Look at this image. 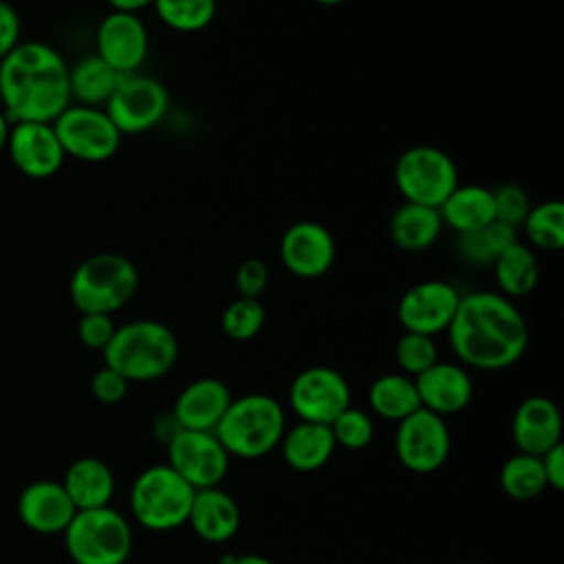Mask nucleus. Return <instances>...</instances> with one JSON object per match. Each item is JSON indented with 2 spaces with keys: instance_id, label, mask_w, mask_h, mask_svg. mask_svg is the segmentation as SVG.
I'll list each match as a JSON object with an SVG mask.
<instances>
[{
  "instance_id": "1",
  "label": "nucleus",
  "mask_w": 564,
  "mask_h": 564,
  "mask_svg": "<svg viewBox=\"0 0 564 564\" xmlns=\"http://www.w3.org/2000/svg\"><path fill=\"white\" fill-rule=\"evenodd\" d=\"M452 352L463 366L476 370H502L513 366L529 346V324L513 300L498 291L460 295L447 326Z\"/></svg>"
},
{
  "instance_id": "2",
  "label": "nucleus",
  "mask_w": 564,
  "mask_h": 564,
  "mask_svg": "<svg viewBox=\"0 0 564 564\" xmlns=\"http://www.w3.org/2000/svg\"><path fill=\"white\" fill-rule=\"evenodd\" d=\"M0 106L11 123H53L70 106L68 64L44 42H20L0 59Z\"/></svg>"
},
{
  "instance_id": "3",
  "label": "nucleus",
  "mask_w": 564,
  "mask_h": 564,
  "mask_svg": "<svg viewBox=\"0 0 564 564\" xmlns=\"http://www.w3.org/2000/svg\"><path fill=\"white\" fill-rule=\"evenodd\" d=\"M178 339L159 319H132L117 326L101 350L108 368L128 381H154L165 377L178 361Z\"/></svg>"
},
{
  "instance_id": "4",
  "label": "nucleus",
  "mask_w": 564,
  "mask_h": 564,
  "mask_svg": "<svg viewBox=\"0 0 564 564\" xmlns=\"http://www.w3.org/2000/svg\"><path fill=\"white\" fill-rule=\"evenodd\" d=\"M284 430L286 416L280 401L253 392L231 399L214 434L229 456L260 458L280 445Z\"/></svg>"
},
{
  "instance_id": "5",
  "label": "nucleus",
  "mask_w": 564,
  "mask_h": 564,
  "mask_svg": "<svg viewBox=\"0 0 564 564\" xmlns=\"http://www.w3.org/2000/svg\"><path fill=\"white\" fill-rule=\"evenodd\" d=\"M139 289V271L130 258L115 251L88 256L77 264L68 282V295L79 313H106L123 308Z\"/></svg>"
},
{
  "instance_id": "6",
  "label": "nucleus",
  "mask_w": 564,
  "mask_h": 564,
  "mask_svg": "<svg viewBox=\"0 0 564 564\" xmlns=\"http://www.w3.org/2000/svg\"><path fill=\"white\" fill-rule=\"evenodd\" d=\"M196 489L167 463L143 469L130 489V511L150 531H172L187 524Z\"/></svg>"
},
{
  "instance_id": "7",
  "label": "nucleus",
  "mask_w": 564,
  "mask_h": 564,
  "mask_svg": "<svg viewBox=\"0 0 564 564\" xmlns=\"http://www.w3.org/2000/svg\"><path fill=\"white\" fill-rule=\"evenodd\" d=\"M62 535L75 564H126L132 551V529L110 505L77 511Z\"/></svg>"
},
{
  "instance_id": "8",
  "label": "nucleus",
  "mask_w": 564,
  "mask_h": 564,
  "mask_svg": "<svg viewBox=\"0 0 564 564\" xmlns=\"http://www.w3.org/2000/svg\"><path fill=\"white\" fill-rule=\"evenodd\" d=\"M458 183L454 159L436 145H412L394 163V185L405 203L438 209Z\"/></svg>"
},
{
  "instance_id": "9",
  "label": "nucleus",
  "mask_w": 564,
  "mask_h": 564,
  "mask_svg": "<svg viewBox=\"0 0 564 564\" xmlns=\"http://www.w3.org/2000/svg\"><path fill=\"white\" fill-rule=\"evenodd\" d=\"M53 130L66 156L101 163L117 154L123 134L110 121L104 108L70 104L53 121Z\"/></svg>"
},
{
  "instance_id": "10",
  "label": "nucleus",
  "mask_w": 564,
  "mask_h": 564,
  "mask_svg": "<svg viewBox=\"0 0 564 564\" xmlns=\"http://www.w3.org/2000/svg\"><path fill=\"white\" fill-rule=\"evenodd\" d=\"M167 106L170 97L159 79L128 73L119 79L104 110L121 134H141L165 119Z\"/></svg>"
},
{
  "instance_id": "11",
  "label": "nucleus",
  "mask_w": 564,
  "mask_h": 564,
  "mask_svg": "<svg viewBox=\"0 0 564 564\" xmlns=\"http://www.w3.org/2000/svg\"><path fill=\"white\" fill-rule=\"evenodd\" d=\"M167 465L198 491L223 482L229 471V454L214 432L176 430L167 441Z\"/></svg>"
},
{
  "instance_id": "12",
  "label": "nucleus",
  "mask_w": 564,
  "mask_h": 564,
  "mask_svg": "<svg viewBox=\"0 0 564 564\" xmlns=\"http://www.w3.org/2000/svg\"><path fill=\"white\" fill-rule=\"evenodd\" d=\"M449 430L443 416L419 408L399 421L394 452L399 463L414 474L436 471L449 456Z\"/></svg>"
},
{
  "instance_id": "13",
  "label": "nucleus",
  "mask_w": 564,
  "mask_h": 564,
  "mask_svg": "<svg viewBox=\"0 0 564 564\" xmlns=\"http://www.w3.org/2000/svg\"><path fill=\"white\" fill-rule=\"evenodd\" d=\"M289 405L300 421L330 425L350 405V386L339 370L311 366L293 379Z\"/></svg>"
},
{
  "instance_id": "14",
  "label": "nucleus",
  "mask_w": 564,
  "mask_h": 564,
  "mask_svg": "<svg viewBox=\"0 0 564 564\" xmlns=\"http://www.w3.org/2000/svg\"><path fill=\"white\" fill-rule=\"evenodd\" d=\"M460 293L445 280H423L412 284L397 304V319L403 330L421 335L445 333L458 308Z\"/></svg>"
},
{
  "instance_id": "15",
  "label": "nucleus",
  "mask_w": 564,
  "mask_h": 564,
  "mask_svg": "<svg viewBox=\"0 0 564 564\" xmlns=\"http://www.w3.org/2000/svg\"><path fill=\"white\" fill-rule=\"evenodd\" d=\"M280 258L286 271L295 278H322L335 264V238L317 220H297L289 225L280 238Z\"/></svg>"
},
{
  "instance_id": "16",
  "label": "nucleus",
  "mask_w": 564,
  "mask_h": 564,
  "mask_svg": "<svg viewBox=\"0 0 564 564\" xmlns=\"http://www.w3.org/2000/svg\"><path fill=\"white\" fill-rule=\"evenodd\" d=\"M18 167L29 178H48L59 172L66 154L46 121H15L11 123L9 141L4 148Z\"/></svg>"
},
{
  "instance_id": "17",
  "label": "nucleus",
  "mask_w": 564,
  "mask_h": 564,
  "mask_svg": "<svg viewBox=\"0 0 564 564\" xmlns=\"http://www.w3.org/2000/svg\"><path fill=\"white\" fill-rule=\"evenodd\" d=\"M148 48V29L137 13L110 11L97 26V55L121 75L139 73Z\"/></svg>"
},
{
  "instance_id": "18",
  "label": "nucleus",
  "mask_w": 564,
  "mask_h": 564,
  "mask_svg": "<svg viewBox=\"0 0 564 564\" xmlns=\"http://www.w3.org/2000/svg\"><path fill=\"white\" fill-rule=\"evenodd\" d=\"M77 509L57 480H33L18 496L22 524L40 535L64 533Z\"/></svg>"
},
{
  "instance_id": "19",
  "label": "nucleus",
  "mask_w": 564,
  "mask_h": 564,
  "mask_svg": "<svg viewBox=\"0 0 564 564\" xmlns=\"http://www.w3.org/2000/svg\"><path fill=\"white\" fill-rule=\"evenodd\" d=\"M421 408L445 416L465 410L474 397L469 372L460 364L436 361L414 377Z\"/></svg>"
},
{
  "instance_id": "20",
  "label": "nucleus",
  "mask_w": 564,
  "mask_h": 564,
  "mask_svg": "<svg viewBox=\"0 0 564 564\" xmlns=\"http://www.w3.org/2000/svg\"><path fill=\"white\" fill-rule=\"evenodd\" d=\"M511 434L518 452L544 456L562 443V414L546 397H527L513 412Z\"/></svg>"
},
{
  "instance_id": "21",
  "label": "nucleus",
  "mask_w": 564,
  "mask_h": 564,
  "mask_svg": "<svg viewBox=\"0 0 564 564\" xmlns=\"http://www.w3.org/2000/svg\"><path fill=\"white\" fill-rule=\"evenodd\" d=\"M231 392L225 381L203 377L187 383L174 401L172 416L181 430L214 432L231 403Z\"/></svg>"
},
{
  "instance_id": "22",
  "label": "nucleus",
  "mask_w": 564,
  "mask_h": 564,
  "mask_svg": "<svg viewBox=\"0 0 564 564\" xmlns=\"http://www.w3.org/2000/svg\"><path fill=\"white\" fill-rule=\"evenodd\" d=\"M187 524L200 540L223 544L236 535L240 527V509L236 500L218 487L198 489L194 494Z\"/></svg>"
},
{
  "instance_id": "23",
  "label": "nucleus",
  "mask_w": 564,
  "mask_h": 564,
  "mask_svg": "<svg viewBox=\"0 0 564 564\" xmlns=\"http://www.w3.org/2000/svg\"><path fill=\"white\" fill-rule=\"evenodd\" d=\"M59 482L77 511L108 507L115 494L112 469L95 456H82L73 460Z\"/></svg>"
},
{
  "instance_id": "24",
  "label": "nucleus",
  "mask_w": 564,
  "mask_h": 564,
  "mask_svg": "<svg viewBox=\"0 0 564 564\" xmlns=\"http://www.w3.org/2000/svg\"><path fill=\"white\" fill-rule=\"evenodd\" d=\"M443 225L454 229L456 234H469L476 229H482L491 220H496L494 214V194L487 185H456L452 194L443 200L438 207Z\"/></svg>"
},
{
  "instance_id": "25",
  "label": "nucleus",
  "mask_w": 564,
  "mask_h": 564,
  "mask_svg": "<svg viewBox=\"0 0 564 564\" xmlns=\"http://www.w3.org/2000/svg\"><path fill=\"white\" fill-rule=\"evenodd\" d=\"M280 445L286 465L295 471H315L324 467L335 452L330 425L308 421H300L291 430H284Z\"/></svg>"
},
{
  "instance_id": "26",
  "label": "nucleus",
  "mask_w": 564,
  "mask_h": 564,
  "mask_svg": "<svg viewBox=\"0 0 564 564\" xmlns=\"http://www.w3.org/2000/svg\"><path fill=\"white\" fill-rule=\"evenodd\" d=\"M443 227L445 225L436 207L416 203H403L388 223L392 242L403 251H423L432 247L438 240Z\"/></svg>"
},
{
  "instance_id": "27",
  "label": "nucleus",
  "mask_w": 564,
  "mask_h": 564,
  "mask_svg": "<svg viewBox=\"0 0 564 564\" xmlns=\"http://www.w3.org/2000/svg\"><path fill=\"white\" fill-rule=\"evenodd\" d=\"M121 77L123 75L106 64L97 53L86 55L75 66H68L70 101L75 99L79 106L104 108Z\"/></svg>"
},
{
  "instance_id": "28",
  "label": "nucleus",
  "mask_w": 564,
  "mask_h": 564,
  "mask_svg": "<svg viewBox=\"0 0 564 564\" xmlns=\"http://www.w3.org/2000/svg\"><path fill=\"white\" fill-rule=\"evenodd\" d=\"M494 278L498 284V293L505 297H524L529 295L540 280V264L535 260L533 249L527 242H511L496 260H494Z\"/></svg>"
},
{
  "instance_id": "29",
  "label": "nucleus",
  "mask_w": 564,
  "mask_h": 564,
  "mask_svg": "<svg viewBox=\"0 0 564 564\" xmlns=\"http://www.w3.org/2000/svg\"><path fill=\"white\" fill-rule=\"evenodd\" d=\"M368 401L375 414L397 423L421 408L414 379L403 372L377 377L368 390Z\"/></svg>"
},
{
  "instance_id": "30",
  "label": "nucleus",
  "mask_w": 564,
  "mask_h": 564,
  "mask_svg": "<svg viewBox=\"0 0 564 564\" xmlns=\"http://www.w3.org/2000/svg\"><path fill=\"white\" fill-rule=\"evenodd\" d=\"M516 240H518V229L500 220H491L482 229L458 234L456 249L460 260H465L467 264L487 267V264H494V260Z\"/></svg>"
},
{
  "instance_id": "31",
  "label": "nucleus",
  "mask_w": 564,
  "mask_h": 564,
  "mask_svg": "<svg viewBox=\"0 0 564 564\" xmlns=\"http://www.w3.org/2000/svg\"><path fill=\"white\" fill-rule=\"evenodd\" d=\"M500 487L509 498L516 500L538 498L549 487L542 458L522 452L507 458L500 469Z\"/></svg>"
},
{
  "instance_id": "32",
  "label": "nucleus",
  "mask_w": 564,
  "mask_h": 564,
  "mask_svg": "<svg viewBox=\"0 0 564 564\" xmlns=\"http://www.w3.org/2000/svg\"><path fill=\"white\" fill-rule=\"evenodd\" d=\"M522 231L527 240L544 251H557L564 247V203L544 200L531 205Z\"/></svg>"
},
{
  "instance_id": "33",
  "label": "nucleus",
  "mask_w": 564,
  "mask_h": 564,
  "mask_svg": "<svg viewBox=\"0 0 564 564\" xmlns=\"http://www.w3.org/2000/svg\"><path fill=\"white\" fill-rule=\"evenodd\" d=\"M159 20L178 33H196L216 18V0H154Z\"/></svg>"
},
{
  "instance_id": "34",
  "label": "nucleus",
  "mask_w": 564,
  "mask_h": 564,
  "mask_svg": "<svg viewBox=\"0 0 564 564\" xmlns=\"http://www.w3.org/2000/svg\"><path fill=\"white\" fill-rule=\"evenodd\" d=\"M264 319L267 311L260 300L236 297L225 306L220 315V328L234 341H249L262 330Z\"/></svg>"
},
{
  "instance_id": "35",
  "label": "nucleus",
  "mask_w": 564,
  "mask_h": 564,
  "mask_svg": "<svg viewBox=\"0 0 564 564\" xmlns=\"http://www.w3.org/2000/svg\"><path fill=\"white\" fill-rule=\"evenodd\" d=\"M394 359L403 375L416 377L438 361V348L434 344V337L403 330L394 346Z\"/></svg>"
},
{
  "instance_id": "36",
  "label": "nucleus",
  "mask_w": 564,
  "mask_h": 564,
  "mask_svg": "<svg viewBox=\"0 0 564 564\" xmlns=\"http://www.w3.org/2000/svg\"><path fill=\"white\" fill-rule=\"evenodd\" d=\"M330 432L335 438V445H341L346 449H364L370 445L375 436V425L368 412L348 405L333 423Z\"/></svg>"
},
{
  "instance_id": "37",
  "label": "nucleus",
  "mask_w": 564,
  "mask_h": 564,
  "mask_svg": "<svg viewBox=\"0 0 564 564\" xmlns=\"http://www.w3.org/2000/svg\"><path fill=\"white\" fill-rule=\"evenodd\" d=\"M491 194H494L496 220H500L513 229L522 227V223L531 209L529 194L516 183H500L491 189Z\"/></svg>"
},
{
  "instance_id": "38",
  "label": "nucleus",
  "mask_w": 564,
  "mask_h": 564,
  "mask_svg": "<svg viewBox=\"0 0 564 564\" xmlns=\"http://www.w3.org/2000/svg\"><path fill=\"white\" fill-rule=\"evenodd\" d=\"M115 330L117 326L112 322V315L106 313H82L77 324L79 341L93 350H104L112 339Z\"/></svg>"
},
{
  "instance_id": "39",
  "label": "nucleus",
  "mask_w": 564,
  "mask_h": 564,
  "mask_svg": "<svg viewBox=\"0 0 564 564\" xmlns=\"http://www.w3.org/2000/svg\"><path fill=\"white\" fill-rule=\"evenodd\" d=\"M234 280H236L238 297L260 300V295L267 291V284H269V267L260 258H247L238 264Z\"/></svg>"
},
{
  "instance_id": "40",
  "label": "nucleus",
  "mask_w": 564,
  "mask_h": 564,
  "mask_svg": "<svg viewBox=\"0 0 564 564\" xmlns=\"http://www.w3.org/2000/svg\"><path fill=\"white\" fill-rule=\"evenodd\" d=\"M128 386H130V381L126 377H121L117 370L108 368L106 364L90 379V392L104 405H115V403L123 401L128 394Z\"/></svg>"
},
{
  "instance_id": "41",
  "label": "nucleus",
  "mask_w": 564,
  "mask_h": 564,
  "mask_svg": "<svg viewBox=\"0 0 564 564\" xmlns=\"http://www.w3.org/2000/svg\"><path fill=\"white\" fill-rule=\"evenodd\" d=\"M20 15L18 11L0 0V59L20 44Z\"/></svg>"
},
{
  "instance_id": "42",
  "label": "nucleus",
  "mask_w": 564,
  "mask_h": 564,
  "mask_svg": "<svg viewBox=\"0 0 564 564\" xmlns=\"http://www.w3.org/2000/svg\"><path fill=\"white\" fill-rule=\"evenodd\" d=\"M540 458H542L546 485L555 491H562L564 489V445L562 443L555 445Z\"/></svg>"
},
{
  "instance_id": "43",
  "label": "nucleus",
  "mask_w": 564,
  "mask_h": 564,
  "mask_svg": "<svg viewBox=\"0 0 564 564\" xmlns=\"http://www.w3.org/2000/svg\"><path fill=\"white\" fill-rule=\"evenodd\" d=\"M112 11H123V13H139L145 7H152L154 0H106Z\"/></svg>"
},
{
  "instance_id": "44",
  "label": "nucleus",
  "mask_w": 564,
  "mask_h": 564,
  "mask_svg": "<svg viewBox=\"0 0 564 564\" xmlns=\"http://www.w3.org/2000/svg\"><path fill=\"white\" fill-rule=\"evenodd\" d=\"M9 132H11V119L7 117L4 108L0 106V152L7 148V141H9Z\"/></svg>"
},
{
  "instance_id": "45",
  "label": "nucleus",
  "mask_w": 564,
  "mask_h": 564,
  "mask_svg": "<svg viewBox=\"0 0 564 564\" xmlns=\"http://www.w3.org/2000/svg\"><path fill=\"white\" fill-rule=\"evenodd\" d=\"M227 564H273L271 560H267L264 555H256V553H249V555H238V557H229Z\"/></svg>"
},
{
  "instance_id": "46",
  "label": "nucleus",
  "mask_w": 564,
  "mask_h": 564,
  "mask_svg": "<svg viewBox=\"0 0 564 564\" xmlns=\"http://www.w3.org/2000/svg\"><path fill=\"white\" fill-rule=\"evenodd\" d=\"M317 4H324V7H335V4H341L346 0H315Z\"/></svg>"
}]
</instances>
